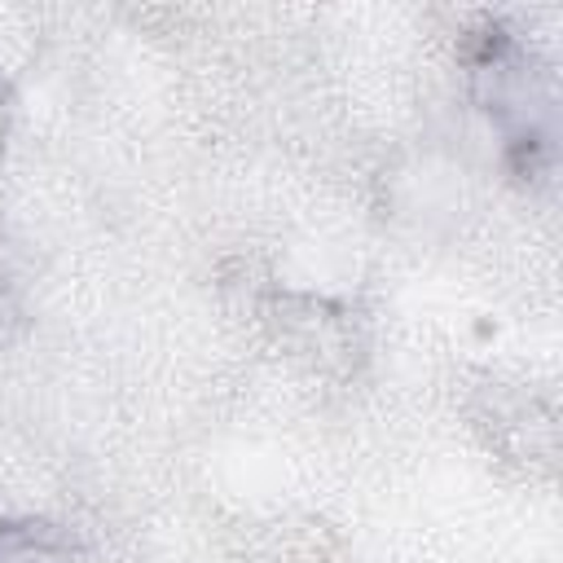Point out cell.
<instances>
[{"label": "cell", "mask_w": 563, "mask_h": 563, "mask_svg": "<svg viewBox=\"0 0 563 563\" xmlns=\"http://www.w3.org/2000/svg\"><path fill=\"white\" fill-rule=\"evenodd\" d=\"M62 545L40 523H4L0 528V563H62Z\"/></svg>", "instance_id": "6da1fadb"}]
</instances>
